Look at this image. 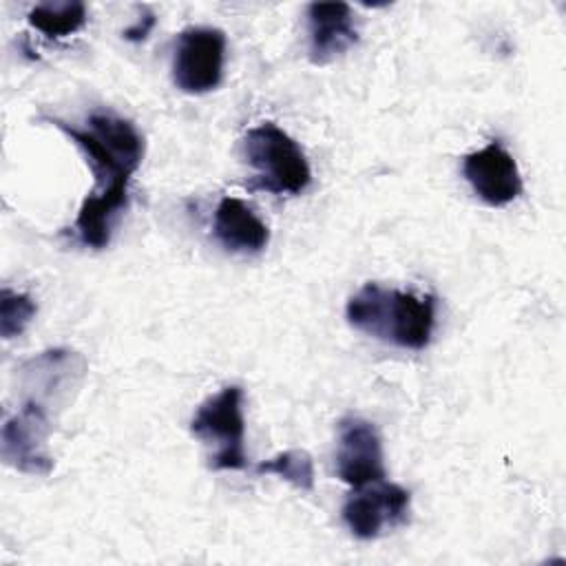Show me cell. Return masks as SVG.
Returning a JSON list of instances; mask_svg holds the SVG:
<instances>
[{"label":"cell","instance_id":"cell-1","mask_svg":"<svg viewBox=\"0 0 566 566\" xmlns=\"http://www.w3.org/2000/svg\"><path fill=\"white\" fill-rule=\"evenodd\" d=\"M84 153L95 177V188L86 195L73 221L77 241L102 250L111 241L113 223L128 206V181L144 159V137L137 126L111 111H95L86 126L77 128L57 117H49Z\"/></svg>","mask_w":566,"mask_h":566},{"label":"cell","instance_id":"cell-2","mask_svg":"<svg viewBox=\"0 0 566 566\" xmlns=\"http://www.w3.org/2000/svg\"><path fill=\"white\" fill-rule=\"evenodd\" d=\"M347 323L382 343L402 349H424L436 327V296H418L365 283L345 305Z\"/></svg>","mask_w":566,"mask_h":566},{"label":"cell","instance_id":"cell-3","mask_svg":"<svg viewBox=\"0 0 566 566\" xmlns=\"http://www.w3.org/2000/svg\"><path fill=\"white\" fill-rule=\"evenodd\" d=\"M243 157L254 170L252 190L301 195L312 184L303 148L272 122H263L243 135Z\"/></svg>","mask_w":566,"mask_h":566},{"label":"cell","instance_id":"cell-4","mask_svg":"<svg viewBox=\"0 0 566 566\" xmlns=\"http://www.w3.org/2000/svg\"><path fill=\"white\" fill-rule=\"evenodd\" d=\"M190 433L199 438L210 453V469L239 471L245 469V420L243 389L226 385L214 396L206 398L190 418Z\"/></svg>","mask_w":566,"mask_h":566},{"label":"cell","instance_id":"cell-5","mask_svg":"<svg viewBox=\"0 0 566 566\" xmlns=\"http://www.w3.org/2000/svg\"><path fill=\"white\" fill-rule=\"evenodd\" d=\"M226 33L217 27H186L172 51V82L179 91L201 95L223 80Z\"/></svg>","mask_w":566,"mask_h":566},{"label":"cell","instance_id":"cell-6","mask_svg":"<svg viewBox=\"0 0 566 566\" xmlns=\"http://www.w3.org/2000/svg\"><path fill=\"white\" fill-rule=\"evenodd\" d=\"M51 433L49 409L31 398L18 407V411L2 422L0 453L2 460L27 475H49L53 471V458L46 451V438Z\"/></svg>","mask_w":566,"mask_h":566},{"label":"cell","instance_id":"cell-7","mask_svg":"<svg viewBox=\"0 0 566 566\" xmlns=\"http://www.w3.org/2000/svg\"><path fill=\"white\" fill-rule=\"evenodd\" d=\"M411 493L394 482H374L354 493L343 504V522L358 539H376L385 528L402 526L409 517Z\"/></svg>","mask_w":566,"mask_h":566},{"label":"cell","instance_id":"cell-8","mask_svg":"<svg viewBox=\"0 0 566 566\" xmlns=\"http://www.w3.org/2000/svg\"><path fill=\"white\" fill-rule=\"evenodd\" d=\"M334 462L336 475L352 489L382 482L387 475L382 440L374 422L360 416L340 418Z\"/></svg>","mask_w":566,"mask_h":566},{"label":"cell","instance_id":"cell-9","mask_svg":"<svg viewBox=\"0 0 566 566\" xmlns=\"http://www.w3.org/2000/svg\"><path fill=\"white\" fill-rule=\"evenodd\" d=\"M462 175L475 197L486 206L502 208L522 195V175L513 155L493 139L484 148L464 155Z\"/></svg>","mask_w":566,"mask_h":566},{"label":"cell","instance_id":"cell-10","mask_svg":"<svg viewBox=\"0 0 566 566\" xmlns=\"http://www.w3.org/2000/svg\"><path fill=\"white\" fill-rule=\"evenodd\" d=\"M307 40L310 60L327 64L340 57L358 42L356 15L347 2H312L307 4Z\"/></svg>","mask_w":566,"mask_h":566},{"label":"cell","instance_id":"cell-11","mask_svg":"<svg viewBox=\"0 0 566 566\" xmlns=\"http://www.w3.org/2000/svg\"><path fill=\"white\" fill-rule=\"evenodd\" d=\"M84 371H86V360L82 354L73 349L55 347V349L40 352L22 365L24 387L31 389L27 398L49 409L51 398L55 400L57 396L69 394V389L84 378Z\"/></svg>","mask_w":566,"mask_h":566},{"label":"cell","instance_id":"cell-12","mask_svg":"<svg viewBox=\"0 0 566 566\" xmlns=\"http://www.w3.org/2000/svg\"><path fill=\"white\" fill-rule=\"evenodd\" d=\"M212 234L221 248L239 254H259L270 243L265 221L241 199L223 197L214 210Z\"/></svg>","mask_w":566,"mask_h":566},{"label":"cell","instance_id":"cell-13","mask_svg":"<svg viewBox=\"0 0 566 566\" xmlns=\"http://www.w3.org/2000/svg\"><path fill=\"white\" fill-rule=\"evenodd\" d=\"M27 20L46 38H66L86 24V4L77 0L42 2L29 11Z\"/></svg>","mask_w":566,"mask_h":566},{"label":"cell","instance_id":"cell-14","mask_svg":"<svg viewBox=\"0 0 566 566\" xmlns=\"http://www.w3.org/2000/svg\"><path fill=\"white\" fill-rule=\"evenodd\" d=\"M259 475H279L301 491L314 489V462L305 449H287L270 460H263L254 469Z\"/></svg>","mask_w":566,"mask_h":566},{"label":"cell","instance_id":"cell-15","mask_svg":"<svg viewBox=\"0 0 566 566\" xmlns=\"http://www.w3.org/2000/svg\"><path fill=\"white\" fill-rule=\"evenodd\" d=\"M38 312L35 301L24 292L2 287L0 292V334L4 340L20 336Z\"/></svg>","mask_w":566,"mask_h":566},{"label":"cell","instance_id":"cell-16","mask_svg":"<svg viewBox=\"0 0 566 566\" xmlns=\"http://www.w3.org/2000/svg\"><path fill=\"white\" fill-rule=\"evenodd\" d=\"M155 22H157L155 13H153L150 9H144V13L139 15V20H137L133 27H128L122 35H124V40H128V42H142V40L148 38V33L153 31Z\"/></svg>","mask_w":566,"mask_h":566}]
</instances>
